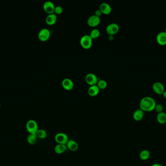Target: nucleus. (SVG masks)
Instances as JSON below:
<instances>
[{"mask_svg": "<svg viewBox=\"0 0 166 166\" xmlns=\"http://www.w3.org/2000/svg\"><path fill=\"white\" fill-rule=\"evenodd\" d=\"M156 104V100L152 97H144L140 102V108L143 112H152L154 110Z\"/></svg>", "mask_w": 166, "mask_h": 166, "instance_id": "f257e3e1", "label": "nucleus"}, {"mask_svg": "<svg viewBox=\"0 0 166 166\" xmlns=\"http://www.w3.org/2000/svg\"><path fill=\"white\" fill-rule=\"evenodd\" d=\"M81 46L85 49H89L92 47L93 40L89 35H84L81 38Z\"/></svg>", "mask_w": 166, "mask_h": 166, "instance_id": "f03ea898", "label": "nucleus"}, {"mask_svg": "<svg viewBox=\"0 0 166 166\" xmlns=\"http://www.w3.org/2000/svg\"><path fill=\"white\" fill-rule=\"evenodd\" d=\"M26 129L30 134H36L38 129V125L37 124V122L34 120H30L29 121L26 123Z\"/></svg>", "mask_w": 166, "mask_h": 166, "instance_id": "7ed1b4c3", "label": "nucleus"}, {"mask_svg": "<svg viewBox=\"0 0 166 166\" xmlns=\"http://www.w3.org/2000/svg\"><path fill=\"white\" fill-rule=\"evenodd\" d=\"M54 139L59 144L66 145L69 141V138L66 134L62 132H59L56 134L54 137Z\"/></svg>", "mask_w": 166, "mask_h": 166, "instance_id": "20e7f679", "label": "nucleus"}, {"mask_svg": "<svg viewBox=\"0 0 166 166\" xmlns=\"http://www.w3.org/2000/svg\"><path fill=\"white\" fill-rule=\"evenodd\" d=\"M85 80H86V83L91 86L97 85L98 81L99 80L97 76H96L95 74H94L93 73H89L86 75L85 77Z\"/></svg>", "mask_w": 166, "mask_h": 166, "instance_id": "39448f33", "label": "nucleus"}, {"mask_svg": "<svg viewBox=\"0 0 166 166\" xmlns=\"http://www.w3.org/2000/svg\"><path fill=\"white\" fill-rule=\"evenodd\" d=\"M51 36L50 31L47 28L40 30L38 34L39 39L41 42H46L50 39Z\"/></svg>", "mask_w": 166, "mask_h": 166, "instance_id": "423d86ee", "label": "nucleus"}, {"mask_svg": "<svg viewBox=\"0 0 166 166\" xmlns=\"http://www.w3.org/2000/svg\"><path fill=\"white\" fill-rule=\"evenodd\" d=\"M119 26L116 23L109 24L106 28V32L110 36L117 34L119 31Z\"/></svg>", "mask_w": 166, "mask_h": 166, "instance_id": "0eeeda50", "label": "nucleus"}, {"mask_svg": "<svg viewBox=\"0 0 166 166\" xmlns=\"http://www.w3.org/2000/svg\"><path fill=\"white\" fill-rule=\"evenodd\" d=\"M101 22L100 17H97L96 16H91L87 20V24L88 26L90 27H95L99 26Z\"/></svg>", "mask_w": 166, "mask_h": 166, "instance_id": "6e6552de", "label": "nucleus"}, {"mask_svg": "<svg viewBox=\"0 0 166 166\" xmlns=\"http://www.w3.org/2000/svg\"><path fill=\"white\" fill-rule=\"evenodd\" d=\"M55 7L54 3L51 1H46L44 3L43 5L44 11L48 15L54 13Z\"/></svg>", "mask_w": 166, "mask_h": 166, "instance_id": "1a4fd4ad", "label": "nucleus"}, {"mask_svg": "<svg viewBox=\"0 0 166 166\" xmlns=\"http://www.w3.org/2000/svg\"><path fill=\"white\" fill-rule=\"evenodd\" d=\"M154 91L158 95H162L164 92L165 87L164 85L160 82H156L153 85Z\"/></svg>", "mask_w": 166, "mask_h": 166, "instance_id": "9d476101", "label": "nucleus"}, {"mask_svg": "<svg viewBox=\"0 0 166 166\" xmlns=\"http://www.w3.org/2000/svg\"><path fill=\"white\" fill-rule=\"evenodd\" d=\"M62 86L67 91H71L74 87L73 82L70 78H66L62 80Z\"/></svg>", "mask_w": 166, "mask_h": 166, "instance_id": "9b49d317", "label": "nucleus"}, {"mask_svg": "<svg viewBox=\"0 0 166 166\" xmlns=\"http://www.w3.org/2000/svg\"><path fill=\"white\" fill-rule=\"evenodd\" d=\"M99 10L104 15H109L112 11V8L109 4L106 3H103L100 5Z\"/></svg>", "mask_w": 166, "mask_h": 166, "instance_id": "f8f14e48", "label": "nucleus"}, {"mask_svg": "<svg viewBox=\"0 0 166 166\" xmlns=\"http://www.w3.org/2000/svg\"><path fill=\"white\" fill-rule=\"evenodd\" d=\"M156 42L161 45H166V33L161 31L158 33L156 38Z\"/></svg>", "mask_w": 166, "mask_h": 166, "instance_id": "ddd939ff", "label": "nucleus"}, {"mask_svg": "<svg viewBox=\"0 0 166 166\" xmlns=\"http://www.w3.org/2000/svg\"><path fill=\"white\" fill-rule=\"evenodd\" d=\"M57 16L55 14H51L47 16L46 18V22L49 26H53L57 21Z\"/></svg>", "mask_w": 166, "mask_h": 166, "instance_id": "4468645a", "label": "nucleus"}, {"mask_svg": "<svg viewBox=\"0 0 166 166\" xmlns=\"http://www.w3.org/2000/svg\"><path fill=\"white\" fill-rule=\"evenodd\" d=\"M144 116V113L141 109H138L135 111L133 114V119L136 121L142 120Z\"/></svg>", "mask_w": 166, "mask_h": 166, "instance_id": "2eb2a0df", "label": "nucleus"}, {"mask_svg": "<svg viewBox=\"0 0 166 166\" xmlns=\"http://www.w3.org/2000/svg\"><path fill=\"white\" fill-rule=\"evenodd\" d=\"M100 90V89L97 86V85L91 86L88 89V94L91 97H95L99 94Z\"/></svg>", "mask_w": 166, "mask_h": 166, "instance_id": "dca6fc26", "label": "nucleus"}, {"mask_svg": "<svg viewBox=\"0 0 166 166\" xmlns=\"http://www.w3.org/2000/svg\"><path fill=\"white\" fill-rule=\"evenodd\" d=\"M67 148L72 152H75L78 149V144L75 141L71 140H69L66 144Z\"/></svg>", "mask_w": 166, "mask_h": 166, "instance_id": "f3484780", "label": "nucleus"}, {"mask_svg": "<svg viewBox=\"0 0 166 166\" xmlns=\"http://www.w3.org/2000/svg\"><path fill=\"white\" fill-rule=\"evenodd\" d=\"M67 147L66 145L58 144L54 147V152L57 154H61L64 153L67 150Z\"/></svg>", "mask_w": 166, "mask_h": 166, "instance_id": "a211bd4d", "label": "nucleus"}, {"mask_svg": "<svg viewBox=\"0 0 166 166\" xmlns=\"http://www.w3.org/2000/svg\"><path fill=\"white\" fill-rule=\"evenodd\" d=\"M156 119L157 122L161 124H164L166 123V114L164 112L158 113L157 115Z\"/></svg>", "mask_w": 166, "mask_h": 166, "instance_id": "6ab92c4d", "label": "nucleus"}, {"mask_svg": "<svg viewBox=\"0 0 166 166\" xmlns=\"http://www.w3.org/2000/svg\"><path fill=\"white\" fill-rule=\"evenodd\" d=\"M150 157V152L147 150L141 151L139 154V157L142 160H146L148 159Z\"/></svg>", "mask_w": 166, "mask_h": 166, "instance_id": "aec40b11", "label": "nucleus"}, {"mask_svg": "<svg viewBox=\"0 0 166 166\" xmlns=\"http://www.w3.org/2000/svg\"><path fill=\"white\" fill-rule=\"evenodd\" d=\"M37 136L36 134H30L27 137V142L29 144L34 145L35 144L37 140Z\"/></svg>", "mask_w": 166, "mask_h": 166, "instance_id": "412c9836", "label": "nucleus"}, {"mask_svg": "<svg viewBox=\"0 0 166 166\" xmlns=\"http://www.w3.org/2000/svg\"><path fill=\"white\" fill-rule=\"evenodd\" d=\"M100 31L98 29H93L91 31V34L89 35V36H91V37L92 38V40L96 39L100 36Z\"/></svg>", "mask_w": 166, "mask_h": 166, "instance_id": "4be33fe9", "label": "nucleus"}, {"mask_svg": "<svg viewBox=\"0 0 166 166\" xmlns=\"http://www.w3.org/2000/svg\"><path fill=\"white\" fill-rule=\"evenodd\" d=\"M97 86L99 87L100 89L104 90L108 86V83H107V82L104 80H99L97 83Z\"/></svg>", "mask_w": 166, "mask_h": 166, "instance_id": "5701e85b", "label": "nucleus"}, {"mask_svg": "<svg viewBox=\"0 0 166 166\" xmlns=\"http://www.w3.org/2000/svg\"><path fill=\"white\" fill-rule=\"evenodd\" d=\"M37 137H39L40 139H45L47 137V134L46 130L42 129H40L37 130Z\"/></svg>", "mask_w": 166, "mask_h": 166, "instance_id": "b1692460", "label": "nucleus"}, {"mask_svg": "<svg viewBox=\"0 0 166 166\" xmlns=\"http://www.w3.org/2000/svg\"><path fill=\"white\" fill-rule=\"evenodd\" d=\"M63 9H62V7H60V6H56L55 7L54 9V14H55V15H60L63 13Z\"/></svg>", "mask_w": 166, "mask_h": 166, "instance_id": "393cba45", "label": "nucleus"}, {"mask_svg": "<svg viewBox=\"0 0 166 166\" xmlns=\"http://www.w3.org/2000/svg\"><path fill=\"white\" fill-rule=\"evenodd\" d=\"M154 110L157 113H158V114L161 112H163V106L161 104H156Z\"/></svg>", "mask_w": 166, "mask_h": 166, "instance_id": "a878e982", "label": "nucleus"}, {"mask_svg": "<svg viewBox=\"0 0 166 166\" xmlns=\"http://www.w3.org/2000/svg\"><path fill=\"white\" fill-rule=\"evenodd\" d=\"M102 14V12H101V11L99 10V9L96 10L95 13V15L97 16V17H100Z\"/></svg>", "mask_w": 166, "mask_h": 166, "instance_id": "bb28decb", "label": "nucleus"}, {"mask_svg": "<svg viewBox=\"0 0 166 166\" xmlns=\"http://www.w3.org/2000/svg\"><path fill=\"white\" fill-rule=\"evenodd\" d=\"M151 166H163L162 165L160 164H154L153 165H152Z\"/></svg>", "mask_w": 166, "mask_h": 166, "instance_id": "cd10ccee", "label": "nucleus"}, {"mask_svg": "<svg viewBox=\"0 0 166 166\" xmlns=\"http://www.w3.org/2000/svg\"><path fill=\"white\" fill-rule=\"evenodd\" d=\"M162 95H163V97H164L165 98H166V90H165Z\"/></svg>", "mask_w": 166, "mask_h": 166, "instance_id": "c85d7f7f", "label": "nucleus"}, {"mask_svg": "<svg viewBox=\"0 0 166 166\" xmlns=\"http://www.w3.org/2000/svg\"><path fill=\"white\" fill-rule=\"evenodd\" d=\"M165 32L166 33V28H165Z\"/></svg>", "mask_w": 166, "mask_h": 166, "instance_id": "c756f323", "label": "nucleus"}, {"mask_svg": "<svg viewBox=\"0 0 166 166\" xmlns=\"http://www.w3.org/2000/svg\"><path fill=\"white\" fill-rule=\"evenodd\" d=\"M0 108H1V104H0Z\"/></svg>", "mask_w": 166, "mask_h": 166, "instance_id": "7c9ffc66", "label": "nucleus"}]
</instances>
